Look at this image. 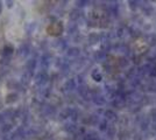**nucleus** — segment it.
Instances as JSON below:
<instances>
[]
</instances>
